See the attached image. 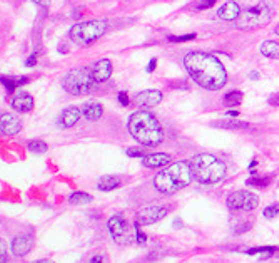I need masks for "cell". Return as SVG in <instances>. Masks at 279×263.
I'll return each instance as SVG.
<instances>
[{"mask_svg": "<svg viewBox=\"0 0 279 263\" xmlns=\"http://www.w3.org/2000/svg\"><path fill=\"white\" fill-rule=\"evenodd\" d=\"M184 66L196 84L208 91H219L228 82L222 62L208 52H189L184 57Z\"/></svg>", "mask_w": 279, "mask_h": 263, "instance_id": "6da1fadb", "label": "cell"}, {"mask_svg": "<svg viewBox=\"0 0 279 263\" xmlns=\"http://www.w3.org/2000/svg\"><path fill=\"white\" fill-rule=\"evenodd\" d=\"M127 128H129V133L132 134V138L139 141L142 146L152 148V146L160 144L164 139V133L159 121L149 111H136L129 118Z\"/></svg>", "mask_w": 279, "mask_h": 263, "instance_id": "7a4b0ae2", "label": "cell"}, {"mask_svg": "<svg viewBox=\"0 0 279 263\" xmlns=\"http://www.w3.org/2000/svg\"><path fill=\"white\" fill-rule=\"evenodd\" d=\"M194 179L192 163L189 161H178L162 169L158 176L154 178V186L158 191L164 194H172L179 189L189 186Z\"/></svg>", "mask_w": 279, "mask_h": 263, "instance_id": "3957f363", "label": "cell"}, {"mask_svg": "<svg viewBox=\"0 0 279 263\" xmlns=\"http://www.w3.org/2000/svg\"><path fill=\"white\" fill-rule=\"evenodd\" d=\"M194 179L200 184H216L226 176V164L214 154H198L192 159Z\"/></svg>", "mask_w": 279, "mask_h": 263, "instance_id": "277c9868", "label": "cell"}, {"mask_svg": "<svg viewBox=\"0 0 279 263\" xmlns=\"http://www.w3.org/2000/svg\"><path fill=\"white\" fill-rule=\"evenodd\" d=\"M274 14H276V6H274L272 0H261V2L254 4L251 7L244 9L236 21V26L242 31L264 27L272 21Z\"/></svg>", "mask_w": 279, "mask_h": 263, "instance_id": "5b68a950", "label": "cell"}, {"mask_svg": "<svg viewBox=\"0 0 279 263\" xmlns=\"http://www.w3.org/2000/svg\"><path fill=\"white\" fill-rule=\"evenodd\" d=\"M96 84V77L92 74L90 67H79L67 72L62 79V86L67 92L74 96H86L92 91Z\"/></svg>", "mask_w": 279, "mask_h": 263, "instance_id": "8992f818", "label": "cell"}, {"mask_svg": "<svg viewBox=\"0 0 279 263\" xmlns=\"http://www.w3.org/2000/svg\"><path fill=\"white\" fill-rule=\"evenodd\" d=\"M107 31V22L104 19H96V21H87L76 24L70 29L68 36L74 41L77 46H89V44L96 42L97 39H100Z\"/></svg>", "mask_w": 279, "mask_h": 263, "instance_id": "52a82bcc", "label": "cell"}, {"mask_svg": "<svg viewBox=\"0 0 279 263\" xmlns=\"http://www.w3.org/2000/svg\"><path fill=\"white\" fill-rule=\"evenodd\" d=\"M107 226H109V231H110V236L114 238L116 243H119V245H132L134 243V233L130 231V226L127 220L122 215H114L107 223Z\"/></svg>", "mask_w": 279, "mask_h": 263, "instance_id": "ba28073f", "label": "cell"}, {"mask_svg": "<svg viewBox=\"0 0 279 263\" xmlns=\"http://www.w3.org/2000/svg\"><path fill=\"white\" fill-rule=\"evenodd\" d=\"M226 203L232 211H251L258 206L259 198L251 191H234L228 196Z\"/></svg>", "mask_w": 279, "mask_h": 263, "instance_id": "9c48e42d", "label": "cell"}, {"mask_svg": "<svg viewBox=\"0 0 279 263\" xmlns=\"http://www.w3.org/2000/svg\"><path fill=\"white\" fill-rule=\"evenodd\" d=\"M168 213H169V209L166 206L152 204V206L140 209L139 215H137V221H139L140 225H152V223H158L162 220L164 216H168Z\"/></svg>", "mask_w": 279, "mask_h": 263, "instance_id": "30bf717a", "label": "cell"}, {"mask_svg": "<svg viewBox=\"0 0 279 263\" xmlns=\"http://www.w3.org/2000/svg\"><path fill=\"white\" fill-rule=\"evenodd\" d=\"M22 129V121L16 114H2L0 118V131L4 136H14Z\"/></svg>", "mask_w": 279, "mask_h": 263, "instance_id": "8fae6325", "label": "cell"}, {"mask_svg": "<svg viewBox=\"0 0 279 263\" xmlns=\"http://www.w3.org/2000/svg\"><path fill=\"white\" fill-rule=\"evenodd\" d=\"M136 101L140 108H154V106H158L159 102L162 101V94H160V91L158 89H148V91L139 92V94L136 96Z\"/></svg>", "mask_w": 279, "mask_h": 263, "instance_id": "7c38bea8", "label": "cell"}, {"mask_svg": "<svg viewBox=\"0 0 279 263\" xmlns=\"http://www.w3.org/2000/svg\"><path fill=\"white\" fill-rule=\"evenodd\" d=\"M90 71L97 82H104L109 79L112 74V62L109 59H100L90 66Z\"/></svg>", "mask_w": 279, "mask_h": 263, "instance_id": "4fadbf2b", "label": "cell"}, {"mask_svg": "<svg viewBox=\"0 0 279 263\" xmlns=\"http://www.w3.org/2000/svg\"><path fill=\"white\" fill-rule=\"evenodd\" d=\"M241 7H239L238 2H226L224 6L218 9V17L222 19V21H238L239 16H241Z\"/></svg>", "mask_w": 279, "mask_h": 263, "instance_id": "5bb4252c", "label": "cell"}, {"mask_svg": "<svg viewBox=\"0 0 279 263\" xmlns=\"http://www.w3.org/2000/svg\"><path fill=\"white\" fill-rule=\"evenodd\" d=\"M32 245H34V240L30 236L27 235H20L17 238H14L12 241V251L16 256H26L30 253L32 250Z\"/></svg>", "mask_w": 279, "mask_h": 263, "instance_id": "9a60e30c", "label": "cell"}, {"mask_svg": "<svg viewBox=\"0 0 279 263\" xmlns=\"http://www.w3.org/2000/svg\"><path fill=\"white\" fill-rule=\"evenodd\" d=\"M80 116H82V111L77 108V106H70V108H67L62 113L60 119H58V126L64 129L72 128L74 124H77V121L80 119Z\"/></svg>", "mask_w": 279, "mask_h": 263, "instance_id": "2e32d148", "label": "cell"}, {"mask_svg": "<svg viewBox=\"0 0 279 263\" xmlns=\"http://www.w3.org/2000/svg\"><path fill=\"white\" fill-rule=\"evenodd\" d=\"M12 108L17 113H28V111L34 109V97L27 92H18L12 99Z\"/></svg>", "mask_w": 279, "mask_h": 263, "instance_id": "e0dca14e", "label": "cell"}, {"mask_svg": "<svg viewBox=\"0 0 279 263\" xmlns=\"http://www.w3.org/2000/svg\"><path fill=\"white\" fill-rule=\"evenodd\" d=\"M169 163H170V156L166 153H154L142 158V164L146 168H162V166H168Z\"/></svg>", "mask_w": 279, "mask_h": 263, "instance_id": "ac0fdd59", "label": "cell"}, {"mask_svg": "<svg viewBox=\"0 0 279 263\" xmlns=\"http://www.w3.org/2000/svg\"><path fill=\"white\" fill-rule=\"evenodd\" d=\"M82 114L86 116L89 121H97L100 119V116L104 114V108L99 104V102H87L82 109Z\"/></svg>", "mask_w": 279, "mask_h": 263, "instance_id": "d6986e66", "label": "cell"}, {"mask_svg": "<svg viewBox=\"0 0 279 263\" xmlns=\"http://www.w3.org/2000/svg\"><path fill=\"white\" fill-rule=\"evenodd\" d=\"M120 186V178L119 176H102L97 188L100 191H112V189L119 188Z\"/></svg>", "mask_w": 279, "mask_h": 263, "instance_id": "ffe728a7", "label": "cell"}, {"mask_svg": "<svg viewBox=\"0 0 279 263\" xmlns=\"http://www.w3.org/2000/svg\"><path fill=\"white\" fill-rule=\"evenodd\" d=\"M261 52H262V56L269 57V59H278V57H279V44L274 42V41L262 42Z\"/></svg>", "mask_w": 279, "mask_h": 263, "instance_id": "44dd1931", "label": "cell"}, {"mask_svg": "<svg viewBox=\"0 0 279 263\" xmlns=\"http://www.w3.org/2000/svg\"><path fill=\"white\" fill-rule=\"evenodd\" d=\"M214 126H218V128H222V129H246L249 128L248 123H244V121H236V119H229V121H216Z\"/></svg>", "mask_w": 279, "mask_h": 263, "instance_id": "7402d4cb", "label": "cell"}, {"mask_svg": "<svg viewBox=\"0 0 279 263\" xmlns=\"http://www.w3.org/2000/svg\"><path fill=\"white\" fill-rule=\"evenodd\" d=\"M27 77H18V79H10V77H2V84L7 87L8 92L16 91V87H20L22 84H27Z\"/></svg>", "mask_w": 279, "mask_h": 263, "instance_id": "603a6c76", "label": "cell"}, {"mask_svg": "<svg viewBox=\"0 0 279 263\" xmlns=\"http://www.w3.org/2000/svg\"><path fill=\"white\" fill-rule=\"evenodd\" d=\"M242 102V92L241 91H231L224 96V104L226 106H239Z\"/></svg>", "mask_w": 279, "mask_h": 263, "instance_id": "cb8c5ba5", "label": "cell"}, {"mask_svg": "<svg viewBox=\"0 0 279 263\" xmlns=\"http://www.w3.org/2000/svg\"><path fill=\"white\" fill-rule=\"evenodd\" d=\"M68 201H70L72 204H87V203L92 201V196L90 194L84 193V191H76L74 194H70Z\"/></svg>", "mask_w": 279, "mask_h": 263, "instance_id": "d4e9b609", "label": "cell"}, {"mask_svg": "<svg viewBox=\"0 0 279 263\" xmlns=\"http://www.w3.org/2000/svg\"><path fill=\"white\" fill-rule=\"evenodd\" d=\"M47 149H48L47 143H44V141H40V139H34L28 143V151H32V153H36V154L46 153Z\"/></svg>", "mask_w": 279, "mask_h": 263, "instance_id": "484cf974", "label": "cell"}, {"mask_svg": "<svg viewBox=\"0 0 279 263\" xmlns=\"http://www.w3.org/2000/svg\"><path fill=\"white\" fill-rule=\"evenodd\" d=\"M272 176H262V178H251L248 179V184L249 186H256V188H266L269 183H271Z\"/></svg>", "mask_w": 279, "mask_h": 263, "instance_id": "4316f807", "label": "cell"}, {"mask_svg": "<svg viewBox=\"0 0 279 263\" xmlns=\"http://www.w3.org/2000/svg\"><path fill=\"white\" fill-rule=\"evenodd\" d=\"M262 215H264V218H268V220H271V218H276L279 215V204H272V206H268L262 211Z\"/></svg>", "mask_w": 279, "mask_h": 263, "instance_id": "83f0119b", "label": "cell"}, {"mask_svg": "<svg viewBox=\"0 0 279 263\" xmlns=\"http://www.w3.org/2000/svg\"><path fill=\"white\" fill-rule=\"evenodd\" d=\"M169 42H186L196 39V34H188V36H169Z\"/></svg>", "mask_w": 279, "mask_h": 263, "instance_id": "f1b7e54d", "label": "cell"}, {"mask_svg": "<svg viewBox=\"0 0 279 263\" xmlns=\"http://www.w3.org/2000/svg\"><path fill=\"white\" fill-rule=\"evenodd\" d=\"M127 156H130V158H146L148 154L139 148H129L127 149Z\"/></svg>", "mask_w": 279, "mask_h": 263, "instance_id": "f546056e", "label": "cell"}, {"mask_svg": "<svg viewBox=\"0 0 279 263\" xmlns=\"http://www.w3.org/2000/svg\"><path fill=\"white\" fill-rule=\"evenodd\" d=\"M218 0H200V2L198 4V11H204V9H209V7H212L214 4H216Z\"/></svg>", "mask_w": 279, "mask_h": 263, "instance_id": "4dcf8cb0", "label": "cell"}, {"mask_svg": "<svg viewBox=\"0 0 279 263\" xmlns=\"http://www.w3.org/2000/svg\"><path fill=\"white\" fill-rule=\"evenodd\" d=\"M136 231H137V241H139V243H144L146 240H148L144 233L140 231V223L139 221H136Z\"/></svg>", "mask_w": 279, "mask_h": 263, "instance_id": "1f68e13d", "label": "cell"}, {"mask_svg": "<svg viewBox=\"0 0 279 263\" xmlns=\"http://www.w3.org/2000/svg\"><path fill=\"white\" fill-rule=\"evenodd\" d=\"M119 102L122 106H129V96H127V92L124 91L119 92Z\"/></svg>", "mask_w": 279, "mask_h": 263, "instance_id": "d6a6232c", "label": "cell"}, {"mask_svg": "<svg viewBox=\"0 0 279 263\" xmlns=\"http://www.w3.org/2000/svg\"><path fill=\"white\" fill-rule=\"evenodd\" d=\"M268 102H269V104H271V106H279V92H276V94H271V96H269Z\"/></svg>", "mask_w": 279, "mask_h": 263, "instance_id": "836d02e7", "label": "cell"}, {"mask_svg": "<svg viewBox=\"0 0 279 263\" xmlns=\"http://www.w3.org/2000/svg\"><path fill=\"white\" fill-rule=\"evenodd\" d=\"M36 64H37V56L34 54V56H30V57L27 59L26 66H27V67H32V66H36Z\"/></svg>", "mask_w": 279, "mask_h": 263, "instance_id": "e575fe53", "label": "cell"}, {"mask_svg": "<svg viewBox=\"0 0 279 263\" xmlns=\"http://www.w3.org/2000/svg\"><path fill=\"white\" fill-rule=\"evenodd\" d=\"M156 67H158V59H150L149 66H148V72H152V71H156Z\"/></svg>", "mask_w": 279, "mask_h": 263, "instance_id": "d590c367", "label": "cell"}, {"mask_svg": "<svg viewBox=\"0 0 279 263\" xmlns=\"http://www.w3.org/2000/svg\"><path fill=\"white\" fill-rule=\"evenodd\" d=\"M2 263H8V256L6 253V243H2Z\"/></svg>", "mask_w": 279, "mask_h": 263, "instance_id": "8d00e7d4", "label": "cell"}, {"mask_svg": "<svg viewBox=\"0 0 279 263\" xmlns=\"http://www.w3.org/2000/svg\"><path fill=\"white\" fill-rule=\"evenodd\" d=\"M89 263H106V261H104V256H94Z\"/></svg>", "mask_w": 279, "mask_h": 263, "instance_id": "74e56055", "label": "cell"}, {"mask_svg": "<svg viewBox=\"0 0 279 263\" xmlns=\"http://www.w3.org/2000/svg\"><path fill=\"white\" fill-rule=\"evenodd\" d=\"M249 77H251V79H254V81H258L259 79V72L258 71H252L251 74H249Z\"/></svg>", "mask_w": 279, "mask_h": 263, "instance_id": "f35d334b", "label": "cell"}, {"mask_svg": "<svg viewBox=\"0 0 279 263\" xmlns=\"http://www.w3.org/2000/svg\"><path fill=\"white\" fill-rule=\"evenodd\" d=\"M228 116H229V118H238L239 113H238L236 109H234V111H228Z\"/></svg>", "mask_w": 279, "mask_h": 263, "instance_id": "ab89813d", "label": "cell"}, {"mask_svg": "<svg viewBox=\"0 0 279 263\" xmlns=\"http://www.w3.org/2000/svg\"><path fill=\"white\" fill-rule=\"evenodd\" d=\"M36 4H38V6H48V0H34Z\"/></svg>", "mask_w": 279, "mask_h": 263, "instance_id": "60d3db41", "label": "cell"}, {"mask_svg": "<svg viewBox=\"0 0 279 263\" xmlns=\"http://www.w3.org/2000/svg\"><path fill=\"white\" fill-rule=\"evenodd\" d=\"M34 263H52L50 260H38V261H34Z\"/></svg>", "mask_w": 279, "mask_h": 263, "instance_id": "b9f144b4", "label": "cell"}, {"mask_svg": "<svg viewBox=\"0 0 279 263\" xmlns=\"http://www.w3.org/2000/svg\"><path fill=\"white\" fill-rule=\"evenodd\" d=\"M274 32H276V34H278V36H279V26H278L276 29H274Z\"/></svg>", "mask_w": 279, "mask_h": 263, "instance_id": "7bdbcfd3", "label": "cell"}]
</instances>
